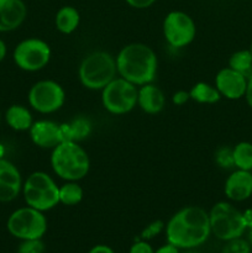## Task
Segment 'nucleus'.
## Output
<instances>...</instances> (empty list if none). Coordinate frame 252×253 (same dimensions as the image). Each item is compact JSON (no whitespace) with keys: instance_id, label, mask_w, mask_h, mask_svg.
<instances>
[{"instance_id":"obj_8","label":"nucleus","mask_w":252,"mask_h":253,"mask_svg":"<svg viewBox=\"0 0 252 253\" xmlns=\"http://www.w3.org/2000/svg\"><path fill=\"white\" fill-rule=\"evenodd\" d=\"M138 89L121 77H116L101 89V104L113 115L127 114L137 105Z\"/></svg>"},{"instance_id":"obj_21","label":"nucleus","mask_w":252,"mask_h":253,"mask_svg":"<svg viewBox=\"0 0 252 253\" xmlns=\"http://www.w3.org/2000/svg\"><path fill=\"white\" fill-rule=\"evenodd\" d=\"M190 99L199 104H215L221 99V94L219 93L215 85L199 82L194 84L189 90Z\"/></svg>"},{"instance_id":"obj_10","label":"nucleus","mask_w":252,"mask_h":253,"mask_svg":"<svg viewBox=\"0 0 252 253\" xmlns=\"http://www.w3.org/2000/svg\"><path fill=\"white\" fill-rule=\"evenodd\" d=\"M29 104L40 114H52L63 106L66 91L63 86L51 79L39 81L30 88Z\"/></svg>"},{"instance_id":"obj_25","label":"nucleus","mask_w":252,"mask_h":253,"mask_svg":"<svg viewBox=\"0 0 252 253\" xmlns=\"http://www.w3.org/2000/svg\"><path fill=\"white\" fill-rule=\"evenodd\" d=\"M221 253H251V245L247 240L242 237L226 241L225 246L222 247Z\"/></svg>"},{"instance_id":"obj_32","label":"nucleus","mask_w":252,"mask_h":253,"mask_svg":"<svg viewBox=\"0 0 252 253\" xmlns=\"http://www.w3.org/2000/svg\"><path fill=\"white\" fill-rule=\"evenodd\" d=\"M245 99H246L247 105L252 109V74L247 77V88L246 93H245Z\"/></svg>"},{"instance_id":"obj_5","label":"nucleus","mask_w":252,"mask_h":253,"mask_svg":"<svg viewBox=\"0 0 252 253\" xmlns=\"http://www.w3.org/2000/svg\"><path fill=\"white\" fill-rule=\"evenodd\" d=\"M22 194L26 205L44 212L59 204V187L46 172L31 173L22 183Z\"/></svg>"},{"instance_id":"obj_30","label":"nucleus","mask_w":252,"mask_h":253,"mask_svg":"<svg viewBox=\"0 0 252 253\" xmlns=\"http://www.w3.org/2000/svg\"><path fill=\"white\" fill-rule=\"evenodd\" d=\"M190 95H189V91L187 90H178L175 91L174 94L172 95V101L174 105H184L187 101H189Z\"/></svg>"},{"instance_id":"obj_18","label":"nucleus","mask_w":252,"mask_h":253,"mask_svg":"<svg viewBox=\"0 0 252 253\" xmlns=\"http://www.w3.org/2000/svg\"><path fill=\"white\" fill-rule=\"evenodd\" d=\"M62 136L63 141H73V142H81L85 140L91 132V124L86 118L79 116L74 119L71 123L62 124L61 125Z\"/></svg>"},{"instance_id":"obj_40","label":"nucleus","mask_w":252,"mask_h":253,"mask_svg":"<svg viewBox=\"0 0 252 253\" xmlns=\"http://www.w3.org/2000/svg\"><path fill=\"white\" fill-rule=\"evenodd\" d=\"M250 51H251V53H252V41H251V44H250Z\"/></svg>"},{"instance_id":"obj_14","label":"nucleus","mask_w":252,"mask_h":253,"mask_svg":"<svg viewBox=\"0 0 252 253\" xmlns=\"http://www.w3.org/2000/svg\"><path fill=\"white\" fill-rule=\"evenodd\" d=\"M22 190V178L16 166L7 160H0V202L16 199Z\"/></svg>"},{"instance_id":"obj_26","label":"nucleus","mask_w":252,"mask_h":253,"mask_svg":"<svg viewBox=\"0 0 252 253\" xmlns=\"http://www.w3.org/2000/svg\"><path fill=\"white\" fill-rule=\"evenodd\" d=\"M215 162L217 166L225 169L235 167L234 166V156H232V148L230 147H220L215 152Z\"/></svg>"},{"instance_id":"obj_28","label":"nucleus","mask_w":252,"mask_h":253,"mask_svg":"<svg viewBox=\"0 0 252 253\" xmlns=\"http://www.w3.org/2000/svg\"><path fill=\"white\" fill-rule=\"evenodd\" d=\"M165 229L166 225L162 220H155V221L148 224L147 226L142 230V232H141L140 235V240H145V241L152 240L153 237L158 236Z\"/></svg>"},{"instance_id":"obj_24","label":"nucleus","mask_w":252,"mask_h":253,"mask_svg":"<svg viewBox=\"0 0 252 253\" xmlns=\"http://www.w3.org/2000/svg\"><path fill=\"white\" fill-rule=\"evenodd\" d=\"M229 67L244 76L252 74V53L250 49H240L231 54L229 58Z\"/></svg>"},{"instance_id":"obj_29","label":"nucleus","mask_w":252,"mask_h":253,"mask_svg":"<svg viewBox=\"0 0 252 253\" xmlns=\"http://www.w3.org/2000/svg\"><path fill=\"white\" fill-rule=\"evenodd\" d=\"M128 253H155V250L152 249L150 244L145 240H137L135 244L131 246Z\"/></svg>"},{"instance_id":"obj_3","label":"nucleus","mask_w":252,"mask_h":253,"mask_svg":"<svg viewBox=\"0 0 252 253\" xmlns=\"http://www.w3.org/2000/svg\"><path fill=\"white\" fill-rule=\"evenodd\" d=\"M51 167L54 174L66 182H78L89 173L90 160L78 142L63 141L52 150Z\"/></svg>"},{"instance_id":"obj_20","label":"nucleus","mask_w":252,"mask_h":253,"mask_svg":"<svg viewBox=\"0 0 252 253\" xmlns=\"http://www.w3.org/2000/svg\"><path fill=\"white\" fill-rule=\"evenodd\" d=\"M79 22H81L79 11L76 7L69 6V5L62 6L54 17L57 30L64 35H71L72 32L76 31L79 26Z\"/></svg>"},{"instance_id":"obj_22","label":"nucleus","mask_w":252,"mask_h":253,"mask_svg":"<svg viewBox=\"0 0 252 253\" xmlns=\"http://www.w3.org/2000/svg\"><path fill=\"white\" fill-rule=\"evenodd\" d=\"M234 166L236 169L252 172V143L247 141L239 142L232 148Z\"/></svg>"},{"instance_id":"obj_38","label":"nucleus","mask_w":252,"mask_h":253,"mask_svg":"<svg viewBox=\"0 0 252 253\" xmlns=\"http://www.w3.org/2000/svg\"><path fill=\"white\" fill-rule=\"evenodd\" d=\"M4 155H5V148H4V146L0 143V160H2V158H4Z\"/></svg>"},{"instance_id":"obj_19","label":"nucleus","mask_w":252,"mask_h":253,"mask_svg":"<svg viewBox=\"0 0 252 253\" xmlns=\"http://www.w3.org/2000/svg\"><path fill=\"white\" fill-rule=\"evenodd\" d=\"M5 121L15 131H29L34 124L31 111L22 105H11L5 113Z\"/></svg>"},{"instance_id":"obj_4","label":"nucleus","mask_w":252,"mask_h":253,"mask_svg":"<svg viewBox=\"0 0 252 253\" xmlns=\"http://www.w3.org/2000/svg\"><path fill=\"white\" fill-rule=\"evenodd\" d=\"M115 57L109 52L95 51L83 58L78 68V77L82 85L90 90H101L116 78Z\"/></svg>"},{"instance_id":"obj_6","label":"nucleus","mask_w":252,"mask_h":253,"mask_svg":"<svg viewBox=\"0 0 252 253\" xmlns=\"http://www.w3.org/2000/svg\"><path fill=\"white\" fill-rule=\"evenodd\" d=\"M209 221L211 234L221 241L242 237L247 230L244 215L227 202H219L210 209Z\"/></svg>"},{"instance_id":"obj_15","label":"nucleus","mask_w":252,"mask_h":253,"mask_svg":"<svg viewBox=\"0 0 252 253\" xmlns=\"http://www.w3.org/2000/svg\"><path fill=\"white\" fill-rule=\"evenodd\" d=\"M224 192L232 202H245L252 195V172L236 169L226 178Z\"/></svg>"},{"instance_id":"obj_1","label":"nucleus","mask_w":252,"mask_h":253,"mask_svg":"<svg viewBox=\"0 0 252 253\" xmlns=\"http://www.w3.org/2000/svg\"><path fill=\"white\" fill-rule=\"evenodd\" d=\"M167 242L179 250L197 249L209 239V212L200 207H185L166 224Z\"/></svg>"},{"instance_id":"obj_27","label":"nucleus","mask_w":252,"mask_h":253,"mask_svg":"<svg viewBox=\"0 0 252 253\" xmlns=\"http://www.w3.org/2000/svg\"><path fill=\"white\" fill-rule=\"evenodd\" d=\"M44 244L41 239L22 240L19 245L17 253H43Z\"/></svg>"},{"instance_id":"obj_39","label":"nucleus","mask_w":252,"mask_h":253,"mask_svg":"<svg viewBox=\"0 0 252 253\" xmlns=\"http://www.w3.org/2000/svg\"><path fill=\"white\" fill-rule=\"evenodd\" d=\"M194 249H189V250H185V253H195L194 251H193Z\"/></svg>"},{"instance_id":"obj_35","label":"nucleus","mask_w":252,"mask_h":253,"mask_svg":"<svg viewBox=\"0 0 252 253\" xmlns=\"http://www.w3.org/2000/svg\"><path fill=\"white\" fill-rule=\"evenodd\" d=\"M242 215H244V220H245V224H246L247 229L252 227V208L245 210V211L242 212Z\"/></svg>"},{"instance_id":"obj_36","label":"nucleus","mask_w":252,"mask_h":253,"mask_svg":"<svg viewBox=\"0 0 252 253\" xmlns=\"http://www.w3.org/2000/svg\"><path fill=\"white\" fill-rule=\"evenodd\" d=\"M6 44H5V42L2 41V40H0V62L2 61V59L5 58V56H6Z\"/></svg>"},{"instance_id":"obj_13","label":"nucleus","mask_w":252,"mask_h":253,"mask_svg":"<svg viewBox=\"0 0 252 253\" xmlns=\"http://www.w3.org/2000/svg\"><path fill=\"white\" fill-rule=\"evenodd\" d=\"M30 137L32 142L40 148L53 150L56 146L63 142L61 125L51 120H39L30 127Z\"/></svg>"},{"instance_id":"obj_34","label":"nucleus","mask_w":252,"mask_h":253,"mask_svg":"<svg viewBox=\"0 0 252 253\" xmlns=\"http://www.w3.org/2000/svg\"><path fill=\"white\" fill-rule=\"evenodd\" d=\"M88 253H115L111 247L106 246V245H96V246L91 247Z\"/></svg>"},{"instance_id":"obj_17","label":"nucleus","mask_w":252,"mask_h":253,"mask_svg":"<svg viewBox=\"0 0 252 253\" xmlns=\"http://www.w3.org/2000/svg\"><path fill=\"white\" fill-rule=\"evenodd\" d=\"M137 105L146 114L155 115V114L161 113L165 108L166 96L163 91L155 84H145L138 89Z\"/></svg>"},{"instance_id":"obj_9","label":"nucleus","mask_w":252,"mask_h":253,"mask_svg":"<svg viewBox=\"0 0 252 253\" xmlns=\"http://www.w3.org/2000/svg\"><path fill=\"white\" fill-rule=\"evenodd\" d=\"M12 58L15 64L22 71H41L51 59V47L43 40L31 37L21 41L15 47Z\"/></svg>"},{"instance_id":"obj_33","label":"nucleus","mask_w":252,"mask_h":253,"mask_svg":"<svg viewBox=\"0 0 252 253\" xmlns=\"http://www.w3.org/2000/svg\"><path fill=\"white\" fill-rule=\"evenodd\" d=\"M155 253H180V252L178 247H175L174 245L167 242V245H163V246H161L160 249L156 250Z\"/></svg>"},{"instance_id":"obj_23","label":"nucleus","mask_w":252,"mask_h":253,"mask_svg":"<svg viewBox=\"0 0 252 253\" xmlns=\"http://www.w3.org/2000/svg\"><path fill=\"white\" fill-rule=\"evenodd\" d=\"M83 189L77 182H66L59 187V203L67 207L78 205L83 200Z\"/></svg>"},{"instance_id":"obj_37","label":"nucleus","mask_w":252,"mask_h":253,"mask_svg":"<svg viewBox=\"0 0 252 253\" xmlns=\"http://www.w3.org/2000/svg\"><path fill=\"white\" fill-rule=\"evenodd\" d=\"M246 231H247V241H249V244L251 245V247H252V227L247 229Z\"/></svg>"},{"instance_id":"obj_7","label":"nucleus","mask_w":252,"mask_h":253,"mask_svg":"<svg viewBox=\"0 0 252 253\" xmlns=\"http://www.w3.org/2000/svg\"><path fill=\"white\" fill-rule=\"evenodd\" d=\"M6 227L10 235L21 241L42 239L47 231V219L43 212L27 205L10 215Z\"/></svg>"},{"instance_id":"obj_16","label":"nucleus","mask_w":252,"mask_h":253,"mask_svg":"<svg viewBox=\"0 0 252 253\" xmlns=\"http://www.w3.org/2000/svg\"><path fill=\"white\" fill-rule=\"evenodd\" d=\"M27 16V7L22 0H0V32L19 29Z\"/></svg>"},{"instance_id":"obj_12","label":"nucleus","mask_w":252,"mask_h":253,"mask_svg":"<svg viewBox=\"0 0 252 253\" xmlns=\"http://www.w3.org/2000/svg\"><path fill=\"white\" fill-rule=\"evenodd\" d=\"M215 88L221 96L230 100H239L244 98L247 88V77L230 67L220 69L215 77Z\"/></svg>"},{"instance_id":"obj_11","label":"nucleus","mask_w":252,"mask_h":253,"mask_svg":"<svg viewBox=\"0 0 252 253\" xmlns=\"http://www.w3.org/2000/svg\"><path fill=\"white\" fill-rule=\"evenodd\" d=\"M163 35L169 46L183 48L192 43L197 35L195 22L187 12L170 11L163 21Z\"/></svg>"},{"instance_id":"obj_2","label":"nucleus","mask_w":252,"mask_h":253,"mask_svg":"<svg viewBox=\"0 0 252 253\" xmlns=\"http://www.w3.org/2000/svg\"><path fill=\"white\" fill-rule=\"evenodd\" d=\"M116 68L121 78L136 86L152 83L157 73V56L150 46L145 43L126 44L116 56Z\"/></svg>"},{"instance_id":"obj_31","label":"nucleus","mask_w":252,"mask_h":253,"mask_svg":"<svg viewBox=\"0 0 252 253\" xmlns=\"http://www.w3.org/2000/svg\"><path fill=\"white\" fill-rule=\"evenodd\" d=\"M125 1L135 9H147L152 6L157 0H125Z\"/></svg>"}]
</instances>
